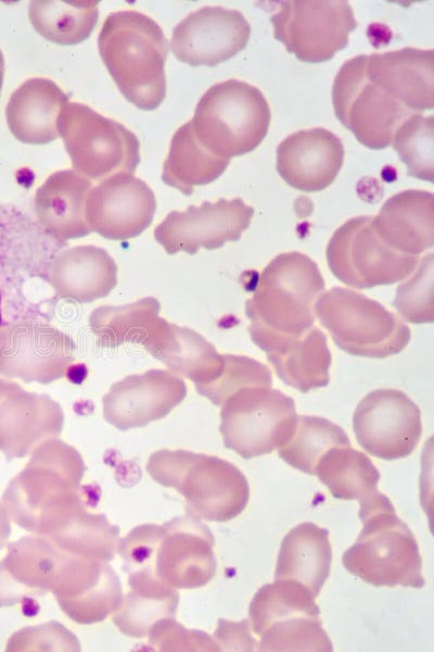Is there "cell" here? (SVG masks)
I'll use <instances>...</instances> for the list:
<instances>
[{
  "label": "cell",
  "instance_id": "1",
  "mask_svg": "<svg viewBox=\"0 0 434 652\" xmlns=\"http://www.w3.org/2000/svg\"><path fill=\"white\" fill-rule=\"evenodd\" d=\"M85 463L79 452L52 438L40 443L8 485L2 504L21 528L44 535L82 512L79 487Z\"/></svg>",
  "mask_w": 434,
  "mask_h": 652
},
{
  "label": "cell",
  "instance_id": "2",
  "mask_svg": "<svg viewBox=\"0 0 434 652\" xmlns=\"http://www.w3.org/2000/svg\"><path fill=\"white\" fill-rule=\"evenodd\" d=\"M101 59L123 96L138 109H156L166 96L168 42L159 25L133 10L110 14L99 34Z\"/></svg>",
  "mask_w": 434,
  "mask_h": 652
},
{
  "label": "cell",
  "instance_id": "3",
  "mask_svg": "<svg viewBox=\"0 0 434 652\" xmlns=\"http://www.w3.org/2000/svg\"><path fill=\"white\" fill-rule=\"evenodd\" d=\"M146 472L158 485L183 496L188 513L210 522L240 515L250 499V486L232 463L213 455L163 449L149 457Z\"/></svg>",
  "mask_w": 434,
  "mask_h": 652
},
{
  "label": "cell",
  "instance_id": "4",
  "mask_svg": "<svg viewBox=\"0 0 434 652\" xmlns=\"http://www.w3.org/2000/svg\"><path fill=\"white\" fill-rule=\"evenodd\" d=\"M1 563L34 593L51 592L64 613L116 576L106 562L74 554L37 534L11 542Z\"/></svg>",
  "mask_w": 434,
  "mask_h": 652
},
{
  "label": "cell",
  "instance_id": "5",
  "mask_svg": "<svg viewBox=\"0 0 434 652\" xmlns=\"http://www.w3.org/2000/svg\"><path fill=\"white\" fill-rule=\"evenodd\" d=\"M269 104L255 86L228 79L209 87L190 121L197 140L230 160L259 146L270 125Z\"/></svg>",
  "mask_w": 434,
  "mask_h": 652
},
{
  "label": "cell",
  "instance_id": "6",
  "mask_svg": "<svg viewBox=\"0 0 434 652\" xmlns=\"http://www.w3.org/2000/svg\"><path fill=\"white\" fill-rule=\"evenodd\" d=\"M324 288L319 267L308 255L279 254L260 273L245 303L246 316L278 333L303 334L315 324V304Z\"/></svg>",
  "mask_w": 434,
  "mask_h": 652
},
{
  "label": "cell",
  "instance_id": "7",
  "mask_svg": "<svg viewBox=\"0 0 434 652\" xmlns=\"http://www.w3.org/2000/svg\"><path fill=\"white\" fill-rule=\"evenodd\" d=\"M316 317L348 354L384 359L401 352L410 328L380 302L352 289L333 287L315 304Z\"/></svg>",
  "mask_w": 434,
  "mask_h": 652
},
{
  "label": "cell",
  "instance_id": "8",
  "mask_svg": "<svg viewBox=\"0 0 434 652\" xmlns=\"http://www.w3.org/2000/svg\"><path fill=\"white\" fill-rule=\"evenodd\" d=\"M362 530L342 557L348 573L374 587L422 588V559L417 540L395 510L361 519Z\"/></svg>",
  "mask_w": 434,
  "mask_h": 652
},
{
  "label": "cell",
  "instance_id": "9",
  "mask_svg": "<svg viewBox=\"0 0 434 652\" xmlns=\"http://www.w3.org/2000/svg\"><path fill=\"white\" fill-rule=\"evenodd\" d=\"M58 130L74 171L90 180L133 174L140 162L136 135L88 105L67 102L60 112Z\"/></svg>",
  "mask_w": 434,
  "mask_h": 652
},
{
  "label": "cell",
  "instance_id": "10",
  "mask_svg": "<svg viewBox=\"0 0 434 652\" xmlns=\"http://www.w3.org/2000/svg\"><path fill=\"white\" fill-rule=\"evenodd\" d=\"M219 430L224 446L245 460L279 450L297 421L294 400L266 386H247L221 405Z\"/></svg>",
  "mask_w": 434,
  "mask_h": 652
},
{
  "label": "cell",
  "instance_id": "11",
  "mask_svg": "<svg viewBox=\"0 0 434 652\" xmlns=\"http://www.w3.org/2000/svg\"><path fill=\"white\" fill-rule=\"evenodd\" d=\"M367 54L346 61L332 86V102L337 120L369 149L388 147L398 127L412 111L390 96L366 73Z\"/></svg>",
  "mask_w": 434,
  "mask_h": 652
},
{
  "label": "cell",
  "instance_id": "12",
  "mask_svg": "<svg viewBox=\"0 0 434 652\" xmlns=\"http://www.w3.org/2000/svg\"><path fill=\"white\" fill-rule=\"evenodd\" d=\"M371 222L369 215L348 220L333 233L327 246V261L332 274L357 289L401 281L419 263V255L388 247Z\"/></svg>",
  "mask_w": 434,
  "mask_h": 652
},
{
  "label": "cell",
  "instance_id": "13",
  "mask_svg": "<svg viewBox=\"0 0 434 652\" xmlns=\"http://www.w3.org/2000/svg\"><path fill=\"white\" fill-rule=\"evenodd\" d=\"M273 36L298 60L322 63L343 50L357 27L345 0L281 1L270 17Z\"/></svg>",
  "mask_w": 434,
  "mask_h": 652
},
{
  "label": "cell",
  "instance_id": "14",
  "mask_svg": "<svg viewBox=\"0 0 434 652\" xmlns=\"http://www.w3.org/2000/svg\"><path fill=\"white\" fill-rule=\"evenodd\" d=\"M353 429L359 446L383 460L410 455L422 435L419 406L403 391L375 389L357 404Z\"/></svg>",
  "mask_w": 434,
  "mask_h": 652
},
{
  "label": "cell",
  "instance_id": "15",
  "mask_svg": "<svg viewBox=\"0 0 434 652\" xmlns=\"http://www.w3.org/2000/svg\"><path fill=\"white\" fill-rule=\"evenodd\" d=\"M254 209L241 198L205 201L184 211H171L154 229L156 241L168 254H195L200 249L221 248L238 241L250 227Z\"/></svg>",
  "mask_w": 434,
  "mask_h": 652
},
{
  "label": "cell",
  "instance_id": "16",
  "mask_svg": "<svg viewBox=\"0 0 434 652\" xmlns=\"http://www.w3.org/2000/svg\"><path fill=\"white\" fill-rule=\"evenodd\" d=\"M75 349L68 335L42 322L0 326V373L25 383L49 384L66 375Z\"/></svg>",
  "mask_w": 434,
  "mask_h": 652
},
{
  "label": "cell",
  "instance_id": "17",
  "mask_svg": "<svg viewBox=\"0 0 434 652\" xmlns=\"http://www.w3.org/2000/svg\"><path fill=\"white\" fill-rule=\"evenodd\" d=\"M155 210L149 185L133 174L118 173L90 189L85 218L90 231L111 240H128L150 226Z\"/></svg>",
  "mask_w": 434,
  "mask_h": 652
},
{
  "label": "cell",
  "instance_id": "18",
  "mask_svg": "<svg viewBox=\"0 0 434 652\" xmlns=\"http://www.w3.org/2000/svg\"><path fill=\"white\" fill-rule=\"evenodd\" d=\"M250 36L241 11L203 7L175 26L170 48L177 60L191 66H216L243 50Z\"/></svg>",
  "mask_w": 434,
  "mask_h": 652
},
{
  "label": "cell",
  "instance_id": "19",
  "mask_svg": "<svg viewBox=\"0 0 434 652\" xmlns=\"http://www.w3.org/2000/svg\"><path fill=\"white\" fill-rule=\"evenodd\" d=\"M187 396L184 380L168 369H149L114 383L102 398L104 419L119 430L168 415Z\"/></svg>",
  "mask_w": 434,
  "mask_h": 652
},
{
  "label": "cell",
  "instance_id": "20",
  "mask_svg": "<svg viewBox=\"0 0 434 652\" xmlns=\"http://www.w3.org/2000/svg\"><path fill=\"white\" fill-rule=\"evenodd\" d=\"M163 526L156 557V576L175 589H195L216 575L215 539L200 518L187 514Z\"/></svg>",
  "mask_w": 434,
  "mask_h": 652
},
{
  "label": "cell",
  "instance_id": "21",
  "mask_svg": "<svg viewBox=\"0 0 434 652\" xmlns=\"http://www.w3.org/2000/svg\"><path fill=\"white\" fill-rule=\"evenodd\" d=\"M250 337L267 355L278 377L301 392L329 384L331 352L327 336L312 326L299 335L282 334L250 322Z\"/></svg>",
  "mask_w": 434,
  "mask_h": 652
},
{
  "label": "cell",
  "instance_id": "22",
  "mask_svg": "<svg viewBox=\"0 0 434 652\" xmlns=\"http://www.w3.org/2000/svg\"><path fill=\"white\" fill-rule=\"evenodd\" d=\"M64 423L58 402L0 379V451L8 460L25 457L40 443L56 438Z\"/></svg>",
  "mask_w": 434,
  "mask_h": 652
},
{
  "label": "cell",
  "instance_id": "23",
  "mask_svg": "<svg viewBox=\"0 0 434 652\" xmlns=\"http://www.w3.org/2000/svg\"><path fill=\"white\" fill-rule=\"evenodd\" d=\"M276 158L277 172L289 186L312 192L334 181L343 165L344 147L326 128L301 129L279 143Z\"/></svg>",
  "mask_w": 434,
  "mask_h": 652
},
{
  "label": "cell",
  "instance_id": "24",
  "mask_svg": "<svg viewBox=\"0 0 434 652\" xmlns=\"http://www.w3.org/2000/svg\"><path fill=\"white\" fill-rule=\"evenodd\" d=\"M370 80L413 113L434 108V50L406 47L367 55Z\"/></svg>",
  "mask_w": 434,
  "mask_h": 652
},
{
  "label": "cell",
  "instance_id": "25",
  "mask_svg": "<svg viewBox=\"0 0 434 652\" xmlns=\"http://www.w3.org/2000/svg\"><path fill=\"white\" fill-rule=\"evenodd\" d=\"M141 346L169 372L192 380L195 388L213 383L224 371V355L202 335L162 317Z\"/></svg>",
  "mask_w": 434,
  "mask_h": 652
},
{
  "label": "cell",
  "instance_id": "26",
  "mask_svg": "<svg viewBox=\"0 0 434 652\" xmlns=\"http://www.w3.org/2000/svg\"><path fill=\"white\" fill-rule=\"evenodd\" d=\"M314 475L334 498L357 500L360 519L395 510L390 499L378 490L379 471L365 453L353 449L352 444L329 449L318 461Z\"/></svg>",
  "mask_w": 434,
  "mask_h": 652
},
{
  "label": "cell",
  "instance_id": "27",
  "mask_svg": "<svg viewBox=\"0 0 434 652\" xmlns=\"http://www.w3.org/2000/svg\"><path fill=\"white\" fill-rule=\"evenodd\" d=\"M379 237L392 249L419 255L434 246V197L409 189L388 198L372 216Z\"/></svg>",
  "mask_w": 434,
  "mask_h": 652
},
{
  "label": "cell",
  "instance_id": "28",
  "mask_svg": "<svg viewBox=\"0 0 434 652\" xmlns=\"http://www.w3.org/2000/svg\"><path fill=\"white\" fill-rule=\"evenodd\" d=\"M114 259L97 246H76L60 252L49 269L56 296L80 303L104 298L117 285Z\"/></svg>",
  "mask_w": 434,
  "mask_h": 652
},
{
  "label": "cell",
  "instance_id": "29",
  "mask_svg": "<svg viewBox=\"0 0 434 652\" xmlns=\"http://www.w3.org/2000/svg\"><path fill=\"white\" fill-rule=\"evenodd\" d=\"M67 102L68 97L53 80L29 78L9 99L5 108L8 126L24 143H49L59 137L58 118Z\"/></svg>",
  "mask_w": 434,
  "mask_h": 652
},
{
  "label": "cell",
  "instance_id": "30",
  "mask_svg": "<svg viewBox=\"0 0 434 652\" xmlns=\"http://www.w3.org/2000/svg\"><path fill=\"white\" fill-rule=\"evenodd\" d=\"M91 187V180L74 170L51 174L35 195L39 223L60 239L87 236L90 229L85 218V203Z\"/></svg>",
  "mask_w": 434,
  "mask_h": 652
},
{
  "label": "cell",
  "instance_id": "31",
  "mask_svg": "<svg viewBox=\"0 0 434 652\" xmlns=\"http://www.w3.org/2000/svg\"><path fill=\"white\" fill-rule=\"evenodd\" d=\"M331 559L329 531L312 523L299 524L281 542L275 579L298 581L317 598L329 577Z\"/></svg>",
  "mask_w": 434,
  "mask_h": 652
},
{
  "label": "cell",
  "instance_id": "32",
  "mask_svg": "<svg viewBox=\"0 0 434 652\" xmlns=\"http://www.w3.org/2000/svg\"><path fill=\"white\" fill-rule=\"evenodd\" d=\"M230 160L218 156L206 149L196 138L189 122L173 135L169 151L163 164V181L186 196L193 193L195 186L217 179L228 167Z\"/></svg>",
  "mask_w": 434,
  "mask_h": 652
},
{
  "label": "cell",
  "instance_id": "33",
  "mask_svg": "<svg viewBox=\"0 0 434 652\" xmlns=\"http://www.w3.org/2000/svg\"><path fill=\"white\" fill-rule=\"evenodd\" d=\"M99 1L34 0L28 16L35 30L47 40L63 46L87 39L97 25Z\"/></svg>",
  "mask_w": 434,
  "mask_h": 652
},
{
  "label": "cell",
  "instance_id": "34",
  "mask_svg": "<svg viewBox=\"0 0 434 652\" xmlns=\"http://www.w3.org/2000/svg\"><path fill=\"white\" fill-rule=\"evenodd\" d=\"M159 302L152 297L125 305H102L90 314L89 324L101 347L141 346L159 318Z\"/></svg>",
  "mask_w": 434,
  "mask_h": 652
},
{
  "label": "cell",
  "instance_id": "35",
  "mask_svg": "<svg viewBox=\"0 0 434 652\" xmlns=\"http://www.w3.org/2000/svg\"><path fill=\"white\" fill-rule=\"evenodd\" d=\"M314 593L292 579H275L260 587L248 609L251 631L259 637L270 625L294 616H319Z\"/></svg>",
  "mask_w": 434,
  "mask_h": 652
},
{
  "label": "cell",
  "instance_id": "36",
  "mask_svg": "<svg viewBox=\"0 0 434 652\" xmlns=\"http://www.w3.org/2000/svg\"><path fill=\"white\" fill-rule=\"evenodd\" d=\"M113 623L126 636L144 638L162 618L176 617L179 603L177 589L164 584H142L129 587Z\"/></svg>",
  "mask_w": 434,
  "mask_h": 652
},
{
  "label": "cell",
  "instance_id": "37",
  "mask_svg": "<svg viewBox=\"0 0 434 652\" xmlns=\"http://www.w3.org/2000/svg\"><path fill=\"white\" fill-rule=\"evenodd\" d=\"M44 536L74 554L108 563L117 552L119 528L111 524L104 514L84 510Z\"/></svg>",
  "mask_w": 434,
  "mask_h": 652
},
{
  "label": "cell",
  "instance_id": "38",
  "mask_svg": "<svg viewBox=\"0 0 434 652\" xmlns=\"http://www.w3.org/2000/svg\"><path fill=\"white\" fill-rule=\"evenodd\" d=\"M349 444L348 436L333 422L319 416L297 415L295 428L279 449V455L292 467L314 475L318 461L329 449Z\"/></svg>",
  "mask_w": 434,
  "mask_h": 652
},
{
  "label": "cell",
  "instance_id": "39",
  "mask_svg": "<svg viewBox=\"0 0 434 652\" xmlns=\"http://www.w3.org/2000/svg\"><path fill=\"white\" fill-rule=\"evenodd\" d=\"M393 149L407 167V175L433 183L434 116L416 113L396 130Z\"/></svg>",
  "mask_w": 434,
  "mask_h": 652
},
{
  "label": "cell",
  "instance_id": "40",
  "mask_svg": "<svg viewBox=\"0 0 434 652\" xmlns=\"http://www.w3.org/2000/svg\"><path fill=\"white\" fill-rule=\"evenodd\" d=\"M256 651L331 652V640L319 616H294L267 627L258 637Z\"/></svg>",
  "mask_w": 434,
  "mask_h": 652
},
{
  "label": "cell",
  "instance_id": "41",
  "mask_svg": "<svg viewBox=\"0 0 434 652\" xmlns=\"http://www.w3.org/2000/svg\"><path fill=\"white\" fill-rule=\"evenodd\" d=\"M222 355V374L213 383L195 388L201 396L207 398L213 404L221 406L232 393L243 387H272V375L266 365L247 356Z\"/></svg>",
  "mask_w": 434,
  "mask_h": 652
},
{
  "label": "cell",
  "instance_id": "42",
  "mask_svg": "<svg viewBox=\"0 0 434 652\" xmlns=\"http://www.w3.org/2000/svg\"><path fill=\"white\" fill-rule=\"evenodd\" d=\"M434 262L433 253L422 258L416 273L397 287L393 305L399 315L412 324L432 323L434 319Z\"/></svg>",
  "mask_w": 434,
  "mask_h": 652
},
{
  "label": "cell",
  "instance_id": "43",
  "mask_svg": "<svg viewBox=\"0 0 434 652\" xmlns=\"http://www.w3.org/2000/svg\"><path fill=\"white\" fill-rule=\"evenodd\" d=\"M163 535V526L139 525L119 539L117 552L123 559L124 569L131 576L156 577L155 557Z\"/></svg>",
  "mask_w": 434,
  "mask_h": 652
},
{
  "label": "cell",
  "instance_id": "44",
  "mask_svg": "<svg viewBox=\"0 0 434 652\" xmlns=\"http://www.w3.org/2000/svg\"><path fill=\"white\" fill-rule=\"evenodd\" d=\"M148 637L149 645L156 651H221L209 635L187 629L173 617L156 622Z\"/></svg>",
  "mask_w": 434,
  "mask_h": 652
},
{
  "label": "cell",
  "instance_id": "45",
  "mask_svg": "<svg viewBox=\"0 0 434 652\" xmlns=\"http://www.w3.org/2000/svg\"><path fill=\"white\" fill-rule=\"evenodd\" d=\"M7 651H80L77 637L58 622L26 627L15 632Z\"/></svg>",
  "mask_w": 434,
  "mask_h": 652
},
{
  "label": "cell",
  "instance_id": "46",
  "mask_svg": "<svg viewBox=\"0 0 434 652\" xmlns=\"http://www.w3.org/2000/svg\"><path fill=\"white\" fill-rule=\"evenodd\" d=\"M214 636L220 650L254 651L257 647L247 619L230 622L220 618Z\"/></svg>",
  "mask_w": 434,
  "mask_h": 652
},
{
  "label": "cell",
  "instance_id": "47",
  "mask_svg": "<svg viewBox=\"0 0 434 652\" xmlns=\"http://www.w3.org/2000/svg\"><path fill=\"white\" fill-rule=\"evenodd\" d=\"M31 594L34 592L16 582L0 562V607L21 603Z\"/></svg>",
  "mask_w": 434,
  "mask_h": 652
},
{
  "label": "cell",
  "instance_id": "48",
  "mask_svg": "<svg viewBox=\"0 0 434 652\" xmlns=\"http://www.w3.org/2000/svg\"><path fill=\"white\" fill-rule=\"evenodd\" d=\"M10 534V518L2 502H0V550L7 544Z\"/></svg>",
  "mask_w": 434,
  "mask_h": 652
},
{
  "label": "cell",
  "instance_id": "49",
  "mask_svg": "<svg viewBox=\"0 0 434 652\" xmlns=\"http://www.w3.org/2000/svg\"><path fill=\"white\" fill-rule=\"evenodd\" d=\"M3 76H4V60H3V54L0 50V92H1L2 84H3Z\"/></svg>",
  "mask_w": 434,
  "mask_h": 652
},
{
  "label": "cell",
  "instance_id": "50",
  "mask_svg": "<svg viewBox=\"0 0 434 652\" xmlns=\"http://www.w3.org/2000/svg\"><path fill=\"white\" fill-rule=\"evenodd\" d=\"M2 324V312H1V294H0V326Z\"/></svg>",
  "mask_w": 434,
  "mask_h": 652
}]
</instances>
